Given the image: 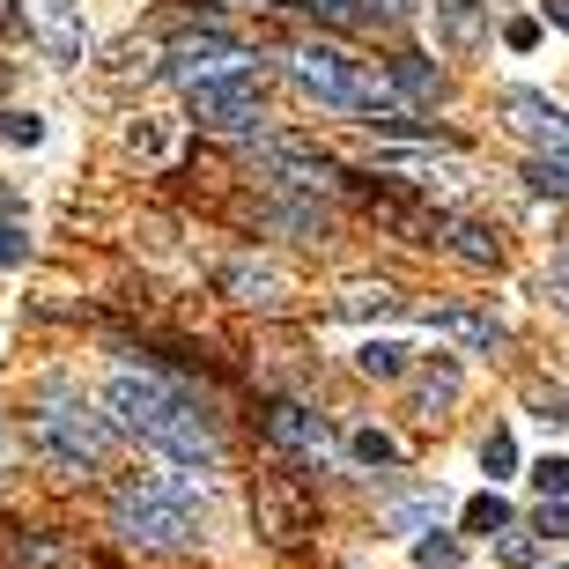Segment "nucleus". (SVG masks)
Here are the masks:
<instances>
[{
    "label": "nucleus",
    "instance_id": "f257e3e1",
    "mask_svg": "<svg viewBox=\"0 0 569 569\" xmlns=\"http://www.w3.org/2000/svg\"><path fill=\"white\" fill-rule=\"evenodd\" d=\"M281 67H289V82L303 89V97H318V104H333V111H356L362 127L392 133V141H422L429 133L407 104H392V82H385V74H362L333 44H296V52H281Z\"/></svg>",
    "mask_w": 569,
    "mask_h": 569
},
{
    "label": "nucleus",
    "instance_id": "f03ea898",
    "mask_svg": "<svg viewBox=\"0 0 569 569\" xmlns=\"http://www.w3.org/2000/svg\"><path fill=\"white\" fill-rule=\"evenodd\" d=\"M30 443H38V459L52 466V473L82 481V473H97V466H104L111 422H104V407L74 400V392H52V400L30 415Z\"/></svg>",
    "mask_w": 569,
    "mask_h": 569
},
{
    "label": "nucleus",
    "instance_id": "7ed1b4c3",
    "mask_svg": "<svg viewBox=\"0 0 569 569\" xmlns=\"http://www.w3.org/2000/svg\"><path fill=\"white\" fill-rule=\"evenodd\" d=\"M111 526H119L127 548H156V555L192 548V510H186V496H170L163 481L119 488V496H111Z\"/></svg>",
    "mask_w": 569,
    "mask_h": 569
},
{
    "label": "nucleus",
    "instance_id": "20e7f679",
    "mask_svg": "<svg viewBox=\"0 0 569 569\" xmlns=\"http://www.w3.org/2000/svg\"><path fill=\"white\" fill-rule=\"evenodd\" d=\"M97 407H104V422L119 429V437L148 443V437H156V422L178 407V392H170V385H156V378H141V370H119V378H104Z\"/></svg>",
    "mask_w": 569,
    "mask_h": 569
},
{
    "label": "nucleus",
    "instance_id": "39448f33",
    "mask_svg": "<svg viewBox=\"0 0 569 569\" xmlns=\"http://www.w3.org/2000/svg\"><path fill=\"white\" fill-rule=\"evenodd\" d=\"M252 526L267 532L274 548H296V540L318 526L311 488L296 481V473H259V488H252Z\"/></svg>",
    "mask_w": 569,
    "mask_h": 569
},
{
    "label": "nucleus",
    "instance_id": "423d86ee",
    "mask_svg": "<svg viewBox=\"0 0 569 569\" xmlns=\"http://www.w3.org/2000/svg\"><path fill=\"white\" fill-rule=\"evenodd\" d=\"M252 163H259V178H274L281 192H333L340 186V163H333V156H318L311 141H289V133L252 141Z\"/></svg>",
    "mask_w": 569,
    "mask_h": 569
},
{
    "label": "nucleus",
    "instance_id": "0eeeda50",
    "mask_svg": "<svg viewBox=\"0 0 569 569\" xmlns=\"http://www.w3.org/2000/svg\"><path fill=\"white\" fill-rule=\"evenodd\" d=\"M192 97V119L214 133H259V119H267V89H259V74H222V82H200L186 89Z\"/></svg>",
    "mask_w": 569,
    "mask_h": 569
},
{
    "label": "nucleus",
    "instance_id": "6e6552de",
    "mask_svg": "<svg viewBox=\"0 0 569 569\" xmlns=\"http://www.w3.org/2000/svg\"><path fill=\"white\" fill-rule=\"evenodd\" d=\"M163 74L170 82H186V89H200V82H222V74H252V52L244 44H230V38H186V44H170V60H163Z\"/></svg>",
    "mask_w": 569,
    "mask_h": 569
},
{
    "label": "nucleus",
    "instance_id": "1a4fd4ad",
    "mask_svg": "<svg viewBox=\"0 0 569 569\" xmlns=\"http://www.w3.org/2000/svg\"><path fill=\"white\" fill-rule=\"evenodd\" d=\"M22 22H30V38H38L60 67H82L89 22H82V8H74V0H22Z\"/></svg>",
    "mask_w": 569,
    "mask_h": 569
},
{
    "label": "nucleus",
    "instance_id": "9d476101",
    "mask_svg": "<svg viewBox=\"0 0 569 569\" xmlns=\"http://www.w3.org/2000/svg\"><path fill=\"white\" fill-rule=\"evenodd\" d=\"M148 451H163V459H178V466H200V473H208V466L222 459V437L208 429V415H192V407L178 400V407L163 415V422H156Z\"/></svg>",
    "mask_w": 569,
    "mask_h": 569
},
{
    "label": "nucleus",
    "instance_id": "9b49d317",
    "mask_svg": "<svg viewBox=\"0 0 569 569\" xmlns=\"http://www.w3.org/2000/svg\"><path fill=\"white\" fill-rule=\"evenodd\" d=\"M510 119V127L526 133V141L540 148H569V111L555 104V97H540V89H503V104H496Z\"/></svg>",
    "mask_w": 569,
    "mask_h": 569
},
{
    "label": "nucleus",
    "instance_id": "f8f14e48",
    "mask_svg": "<svg viewBox=\"0 0 569 569\" xmlns=\"http://www.w3.org/2000/svg\"><path fill=\"white\" fill-rule=\"evenodd\" d=\"M362 208H370V222H385V230H400L407 244H443V214L422 208V200H407V192H362Z\"/></svg>",
    "mask_w": 569,
    "mask_h": 569
},
{
    "label": "nucleus",
    "instance_id": "ddd939ff",
    "mask_svg": "<svg viewBox=\"0 0 569 569\" xmlns=\"http://www.w3.org/2000/svg\"><path fill=\"white\" fill-rule=\"evenodd\" d=\"M267 437L289 443V451H303V459H333L340 451V437L326 429V415H311V407H296V400L267 407Z\"/></svg>",
    "mask_w": 569,
    "mask_h": 569
},
{
    "label": "nucleus",
    "instance_id": "4468645a",
    "mask_svg": "<svg viewBox=\"0 0 569 569\" xmlns=\"http://www.w3.org/2000/svg\"><path fill=\"white\" fill-rule=\"evenodd\" d=\"M437 38H443V52H481L488 0H437Z\"/></svg>",
    "mask_w": 569,
    "mask_h": 569
},
{
    "label": "nucleus",
    "instance_id": "2eb2a0df",
    "mask_svg": "<svg viewBox=\"0 0 569 569\" xmlns=\"http://www.w3.org/2000/svg\"><path fill=\"white\" fill-rule=\"evenodd\" d=\"M429 326H437L443 340H459L466 356H496V348H503V326L488 311H429Z\"/></svg>",
    "mask_w": 569,
    "mask_h": 569
},
{
    "label": "nucleus",
    "instance_id": "dca6fc26",
    "mask_svg": "<svg viewBox=\"0 0 569 569\" xmlns=\"http://www.w3.org/2000/svg\"><path fill=\"white\" fill-rule=\"evenodd\" d=\"M443 252L466 259V267H481V274H496V267H503V244H496V230H488V222H443Z\"/></svg>",
    "mask_w": 569,
    "mask_h": 569
},
{
    "label": "nucleus",
    "instance_id": "f3484780",
    "mask_svg": "<svg viewBox=\"0 0 569 569\" xmlns=\"http://www.w3.org/2000/svg\"><path fill=\"white\" fill-rule=\"evenodd\" d=\"M385 170L407 178V186H459L466 178V163H451V156H415V148H385Z\"/></svg>",
    "mask_w": 569,
    "mask_h": 569
},
{
    "label": "nucleus",
    "instance_id": "a211bd4d",
    "mask_svg": "<svg viewBox=\"0 0 569 569\" xmlns=\"http://www.w3.org/2000/svg\"><path fill=\"white\" fill-rule=\"evenodd\" d=\"M400 311V289L392 281H348L333 296V318H392Z\"/></svg>",
    "mask_w": 569,
    "mask_h": 569
},
{
    "label": "nucleus",
    "instance_id": "6ab92c4d",
    "mask_svg": "<svg viewBox=\"0 0 569 569\" xmlns=\"http://www.w3.org/2000/svg\"><path fill=\"white\" fill-rule=\"evenodd\" d=\"M222 289H230V303H274L281 274H274V267H259V259H230V267H222Z\"/></svg>",
    "mask_w": 569,
    "mask_h": 569
},
{
    "label": "nucleus",
    "instance_id": "aec40b11",
    "mask_svg": "<svg viewBox=\"0 0 569 569\" xmlns=\"http://www.w3.org/2000/svg\"><path fill=\"white\" fill-rule=\"evenodd\" d=\"M451 400H459V362H437V370L415 378V415H422V422L451 415Z\"/></svg>",
    "mask_w": 569,
    "mask_h": 569
},
{
    "label": "nucleus",
    "instance_id": "412c9836",
    "mask_svg": "<svg viewBox=\"0 0 569 569\" xmlns=\"http://www.w3.org/2000/svg\"><path fill=\"white\" fill-rule=\"evenodd\" d=\"M385 82H392V89H407L415 104H437V97H443V74H437L429 60H415V52H400V60L385 67Z\"/></svg>",
    "mask_w": 569,
    "mask_h": 569
},
{
    "label": "nucleus",
    "instance_id": "4be33fe9",
    "mask_svg": "<svg viewBox=\"0 0 569 569\" xmlns=\"http://www.w3.org/2000/svg\"><path fill=\"white\" fill-rule=\"evenodd\" d=\"M30 252V222H22V192L0 186V267H22Z\"/></svg>",
    "mask_w": 569,
    "mask_h": 569
},
{
    "label": "nucleus",
    "instance_id": "5701e85b",
    "mask_svg": "<svg viewBox=\"0 0 569 569\" xmlns=\"http://www.w3.org/2000/svg\"><path fill=\"white\" fill-rule=\"evenodd\" d=\"M526 186L548 192V200H569V148H540L526 163Z\"/></svg>",
    "mask_w": 569,
    "mask_h": 569
},
{
    "label": "nucleus",
    "instance_id": "b1692460",
    "mask_svg": "<svg viewBox=\"0 0 569 569\" xmlns=\"http://www.w3.org/2000/svg\"><path fill=\"white\" fill-rule=\"evenodd\" d=\"M356 370H362V378H407V348H400V340H362Z\"/></svg>",
    "mask_w": 569,
    "mask_h": 569
},
{
    "label": "nucleus",
    "instance_id": "393cba45",
    "mask_svg": "<svg viewBox=\"0 0 569 569\" xmlns=\"http://www.w3.org/2000/svg\"><path fill=\"white\" fill-rule=\"evenodd\" d=\"M459 526H466V532H488V540H496V532H510V503L496 496V488H488V496H473V503L459 510Z\"/></svg>",
    "mask_w": 569,
    "mask_h": 569
},
{
    "label": "nucleus",
    "instance_id": "a878e982",
    "mask_svg": "<svg viewBox=\"0 0 569 569\" xmlns=\"http://www.w3.org/2000/svg\"><path fill=\"white\" fill-rule=\"evenodd\" d=\"M466 548H459V532H422L415 540V569H459Z\"/></svg>",
    "mask_w": 569,
    "mask_h": 569
},
{
    "label": "nucleus",
    "instance_id": "bb28decb",
    "mask_svg": "<svg viewBox=\"0 0 569 569\" xmlns=\"http://www.w3.org/2000/svg\"><path fill=\"white\" fill-rule=\"evenodd\" d=\"M296 8H303L311 22H333V30H362V22H370L362 0H296Z\"/></svg>",
    "mask_w": 569,
    "mask_h": 569
},
{
    "label": "nucleus",
    "instance_id": "cd10ccee",
    "mask_svg": "<svg viewBox=\"0 0 569 569\" xmlns=\"http://www.w3.org/2000/svg\"><path fill=\"white\" fill-rule=\"evenodd\" d=\"M348 459H362V466H400V443L385 437V429H356V437H348Z\"/></svg>",
    "mask_w": 569,
    "mask_h": 569
},
{
    "label": "nucleus",
    "instance_id": "c85d7f7f",
    "mask_svg": "<svg viewBox=\"0 0 569 569\" xmlns=\"http://www.w3.org/2000/svg\"><path fill=\"white\" fill-rule=\"evenodd\" d=\"M0 141H8V148H38L44 119H38V111H0Z\"/></svg>",
    "mask_w": 569,
    "mask_h": 569
},
{
    "label": "nucleus",
    "instance_id": "c756f323",
    "mask_svg": "<svg viewBox=\"0 0 569 569\" xmlns=\"http://www.w3.org/2000/svg\"><path fill=\"white\" fill-rule=\"evenodd\" d=\"M532 488H540L548 503H569V459H555V451H548V459L532 466Z\"/></svg>",
    "mask_w": 569,
    "mask_h": 569
},
{
    "label": "nucleus",
    "instance_id": "7c9ffc66",
    "mask_svg": "<svg viewBox=\"0 0 569 569\" xmlns=\"http://www.w3.org/2000/svg\"><path fill=\"white\" fill-rule=\"evenodd\" d=\"M481 466L496 473V481H503V473H518V443H510V429H496V437L481 443Z\"/></svg>",
    "mask_w": 569,
    "mask_h": 569
},
{
    "label": "nucleus",
    "instance_id": "2f4dec72",
    "mask_svg": "<svg viewBox=\"0 0 569 569\" xmlns=\"http://www.w3.org/2000/svg\"><path fill=\"white\" fill-rule=\"evenodd\" d=\"M496 555H503L510 569H532V562H540V540H532V532H518V526H510L503 540H496Z\"/></svg>",
    "mask_w": 569,
    "mask_h": 569
},
{
    "label": "nucleus",
    "instance_id": "473e14b6",
    "mask_svg": "<svg viewBox=\"0 0 569 569\" xmlns=\"http://www.w3.org/2000/svg\"><path fill=\"white\" fill-rule=\"evenodd\" d=\"M540 540H569V503H540Z\"/></svg>",
    "mask_w": 569,
    "mask_h": 569
},
{
    "label": "nucleus",
    "instance_id": "72a5a7b5",
    "mask_svg": "<svg viewBox=\"0 0 569 569\" xmlns=\"http://www.w3.org/2000/svg\"><path fill=\"white\" fill-rule=\"evenodd\" d=\"M503 44H510V52H532V44H540V22H532V16L503 22Z\"/></svg>",
    "mask_w": 569,
    "mask_h": 569
},
{
    "label": "nucleus",
    "instance_id": "f704fd0d",
    "mask_svg": "<svg viewBox=\"0 0 569 569\" xmlns=\"http://www.w3.org/2000/svg\"><path fill=\"white\" fill-rule=\"evenodd\" d=\"M22 569H60V540H30V548H22Z\"/></svg>",
    "mask_w": 569,
    "mask_h": 569
},
{
    "label": "nucleus",
    "instance_id": "c9c22d12",
    "mask_svg": "<svg viewBox=\"0 0 569 569\" xmlns=\"http://www.w3.org/2000/svg\"><path fill=\"white\" fill-rule=\"evenodd\" d=\"M548 303H555V311H569V259H555V267H548Z\"/></svg>",
    "mask_w": 569,
    "mask_h": 569
},
{
    "label": "nucleus",
    "instance_id": "e433bc0d",
    "mask_svg": "<svg viewBox=\"0 0 569 569\" xmlns=\"http://www.w3.org/2000/svg\"><path fill=\"white\" fill-rule=\"evenodd\" d=\"M127 148H141V156H163V133H156V127H127Z\"/></svg>",
    "mask_w": 569,
    "mask_h": 569
},
{
    "label": "nucleus",
    "instance_id": "4c0bfd02",
    "mask_svg": "<svg viewBox=\"0 0 569 569\" xmlns=\"http://www.w3.org/2000/svg\"><path fill=\"white\" fill-rule=\"evenodd\" d=\"M429 518H437V503H400L392 510V526H429Z\"/></svg>",
    "mask_w": 569,
    "mask_h": 569
},
{
    "label": "nucleus",
    "instance_id": "58836bf2",
    "mask_svg": "<svg viewBox=\"0 0 569 569\" xmlns=\"http://www.w3.org/2000/svg\"><path fill=\"white\" fill-rule=\"evenodd\" d=\"M548 22H555V30H569V0H548Z\"/></svg>",
    "mask_w": 569,
    "mask_h": 569
}]
</instances>
